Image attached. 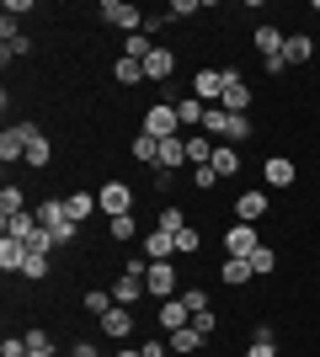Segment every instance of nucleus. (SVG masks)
I'll return each instance as SVG.
<instances>
[{"instance_id": "6e6552de", "label": "nucleus", "mask_w": 320, "mask_h": 357, "mask_svg": "<svg viewBox=\"0 0 320 357\" xmlns=\"http://www.w3.org/2000/svg\"><path fill=\"white\" fill-rule=\"evenodd\" d=\"M294 176H299V165H294L289 155H267V165H261V181H267V187H294Z\"/></svg>"}, {"instance_id": "a19ab883", "label": "nucleus", "mask_w": 320, "mask_h": 357, "mask_svg": "<svg viewBox=\"0 0 320 357\" xmlns=\"http://www.w3.org/2000/svg\"><path fill=\"white\" fill-rule=\"evenodd\" d=\"M0 357H27V336H6V342H0Z\"/></svg>"}, {"instance_id": "7c9ffc66", "label": "nucleus", "mask_w": 320, "mask_h": 357, "mask_svg": "<svg viewBox=\"0 0 320 357\" xmlns=\"http://www.w3.org/2000/svg\"><path fill=\"white\" fill-rule=\"evenodd\" d=\"M245 261H251V272H257V278H267V272L277 267V256H273V245H257V251L245 256Z\"/></svg>"}, {"instance_id": "cd10ccee", "label": "nucleus", "mask_w": 320, "mask_h": 357, "mask_svg": "<svg viewBox=\"0 0 320 357\" xmlns=\"http://www.w3.org/2000/svg\"><path fill=\"white\" fill-rule=\"evenodd\" d=\"M11 213H27V197L22 187H0V219H11Z\"/></svg>"}, {"instance_id": "e433bc0d", "label": "nucleus", "mask_w": 320, "mask_h": 357, "mask_svg": "<svg viewBox=\"0 0 320 357\" xmlns=\"http://www.w3.org/2000/svg\"><path fill=\"white\" fill-rule=\"evenodd\" d=\"M32 352H54V336H48V331H38V326L27 331V357H32Z\"/></svg>"}, {"instance_id": "ea45409f", "label": "nucleus", "mask_w": 320, "mask_h": 357, "mask_svg": "<svg viewBox=\"0 0 320 357\" xmlns=\"http://www.w3.org/2000/svg\"><path fill=\"white\" fill-rule=\"evenodd\" d=\"M192 187H203V192H213V187H219V176H213V165H198V171H192Z\"/></svg>"}, {"instance_id": "f3484780", "label": "nucleus", "mask_w": 320, "mask_h": 357, "mask_svg": "<svg viewBox=\"0 0 320 357\" xmlns=\"http://www.w3.org/2000/svg\"><path fill=\"white\" fill-rule=\"evenodd\" d=\"M128 155H134L139 165H150V171H155V165H160V139L139 128V134H134V144H128Z\"/></svg>"}, {"instance_id": "79ce46f5", "label": "nucleus", "mask_w": 320, "mask_h": 357, "mask_svg": "<svg viewBox=\"0 0 320 357\" xmlns=\"http://www.w3.org/2000/svg\"><path fill=\"white\" fill-rule=\"evenodd\" d=\"M192 331H203V336H213V331H219V314L198 310V314H192Z\"/></svg>"}, {"instance_id": "412c9836", "label": "nucleus", "mask_w": 320, "mask_h": 357, "mask_svg": "<svg viewBox=\"0 0 320 357\" xmlns=\"http://www.w3.org/2000/svg\"><path fill=\"white\" fill-rule=\"evenodd\" d=\"M128 331H134V314L123 310V304H118V310H107V314H102V336H112V342H123Z\"/></svg>"}, {"instance_id": "7ed1b4c3", "label": "nucleus", "mask_w": 320, "mask_h": 357, "mask_svg": "<svg viewBox=\"0 0 320 357\" xmlns=\"http://www.w3.org/2000/svg\"><path fill=\"white\" fill-rule=\"evenodd\" d=\"M144 134H155V139H176V134H182L176 102H155L150 112H144Z\"/></svg>"}, {"instance_id": "f257e3e1", "label": "nucleus", "mask_w": 320, "mask_h": 357, "mask_svg": "<svg viewBox=\"0 0 320 357\" xmlns=\"http://www.w3.org/2000/svg\"><path fill=\"white\" fill-rule=\"evenodd\" d=\"M96 208H102L107 219L134 213V187H123V181H107V187H96Z\"/></svg>"}, {"instance_id": "37998d69", "label": "nucleus", "mask_w": 320, "mask_h": 357, "mask_svg": "<svg viewBox=\"0 0 320 357\" xmlns=\"http://www.w3.org/2000/svg\"><path fill=\"white\" fill-rule=\"evenodd\" d=\"M198 6H203V0H171V22H182V16H192V11H198Z\"/></svg>"}, {"instance_id": "72a5a7b5", "label": "nucleus", "mask_w": 320, "mask_h": 357, "mask_svg": "<svg viewBox=\"0 0 320 357\" xmlns=\"http://www.w3.org/2000/svg\"><path fill=\"white\" fill-rule=\"evenodd\" d=\"M198 245H203V235L192 229V224H187L182 235H176V256H198Z\"/></svg>"}, {"instance_id": "aec40b11", "label": "nucleus", "mask_w": 320, "mask_h": 357, "mask_svg": "<svg viewBox=\"0 0 320 357\" xmlns=\"http://www.w3.org/2000/svg\"><path fill=\"white\" fill-rule=\"evenodd\" d=\"M176 118H182V128L192 134V128H203V118H208V102H198V96H182V102H176Z\"/></svg>"}, {"instance_id": "2f4dec72", "label": "nucleus", "mask_w": 320, "mask_h": 357, "mask_svg": "<svg viewBox=\"0 0 320 357\" xmlns=\"http://www.w3.org/2000/svg\"><path fill=\"white\" fill-rule=\"evenodd\" d=\"M107 235H112V240H134V235H139V219H134V213H123V219H107Z\"/></svg>"}, {"instance_id": "bb28decb", "label": "nucleus", "mask_w": 320, "mask_h": 357, "mask_svg": "<svg viewBox=\"0 0 320 357\" xmlns=\"http://www.w3.org/2000/svg\"><path fill=\"white\" fill-rule=\"evenodd\" d=\"M112 80H118V86H139V80H144V64L139 59H118L112 64Z\"/></svg>"}, {"instance_id": "2eb2a0df", "label": "nucleus", "mask_w": 320, "mask_h": 357, "mask_svg": "<svg viewBox=\"0 0 320 357\" xmlns=\"http://www.w3.org/2000/svg\"><path fill=\"white\" fill-rule=\"evenodd\" d=\"M160 326H166V336L171 331H182V326H192V310H187L182 298H160V314H155Z\"/></svg>"}, {"instance_id": "473e14b6", "label": "nucleus", "mask_w": 320, "mask_h": 357, "mask_svg": "<svg viewBox=\"0 0 320 357\" xmlns=\"http://www.w3.org/2000/svg\"><path fill=\"white\" fill-rule=\"evenodd\" d=\"M155 229H166V235H182V229H187L182 208H160V224H155Z\"/></svg>"}, {"instance_id": "49530a36", "label": "nucleus", "mask_w": 320, "mask_h": 357, "mask_svg": "<svg viewBox=\"0 0 320 357\" xmlns=\"http://www.w3.org/2000/svg\"><path fill=\"white\" fill-rule=\"evenodd\" d=\"M245 357H277V347L273 342H251V352H245Z\"/></svg>"}, {"instance_id": "f704fd0d", "label": "nucleus", "mask_w": 320, "mask_h": 357, "mask_svg": "<svg viewBox=\"0 0 320 357\" xmlns=\"http://www.w3.org/2000/svg\"><path fill=\"white\" fill-rule=\"evenodd\" d=\"M22 278H32V283H38V278H48V256H43V251H27V267H22Z\"/></svg>"}, {"instance_id": "dca6fc26", "label": "nucleus", "mask_w": 320, "mask_h": 357, "mask_svg": "<svg viewBox=\"0 0 320 357\" xmlns=\"http://www.w3.org/2000/svg\"><path fill=\"white\" fill-rule=\"evenodd\" d=\"M0 229H6V235H11V240H22V245H27V240L32 235H38V229H43V224H38V213H11V219H0Z\"/></svg>"}, {"instance_id": "4c0bfd02", "label": "nucleus", "mask_w": 320, "mask_h": 357, "mask_svg": "<svg viewBox=\"0 0 320 357\" xmlns=\"http://www.w3.org/2000/svg\"><path fill=\"white\" fill-rule=\"evenodd\" d=\"M22 59V54H32V43H27V32H16V38H6V48H0V59Z\"/></svg>"}, {"instance_id": "f03ea898", "label": "nucleus", "mask_w": 320, "mask_h": 357, "mask_svg": "<svg viewBox=\"0 0 320 357\" xmlns=\"http://www.w3.org/2000/svg\"><path fill=\"white\" fill-rule=\"evenodd\" d=\"M96 16H102V22H112V27H123V32H144V11H139V6H128V0H102V6H96Z\"/></svg>"}, {"instance_id": "c85d7f7f", "label": "nucleus", "mask_w": 320, "mask_h": 357, "mask_svg": "<svg viewBox=\"0 0 320 357\" xmlns=\"http://www.w3.org/2000/svg\"><path fill=\"white\" fill-rule=\"evenodd\" d=\"M86 310H91L96 320H102L107 310H118V298H112V288H91V294H86Z\"/></svg>"}, {"instance_id": "c756f323", "label": "nucleus", "mask_w": 320, "mask_h": 357, "mask_svg": "<svg viewBox=\"0 0 320 357\" xmlns=\"http://www.w3.org/2000/svg\"><path fill=\"white\" fill-rule=\"evenodd\" d=\"M6 134H11L16 144H22V149H32V144H38V139H43V128H38V123H11Z\"/></svg>"}, {"instance_id": "6ab92c4d", "label": "nucleus", "mask_w": 320, "mask_h": 357, "mask_svg": "<svg viewBox=\"0 0 320 357\" xmlns=\"http://www.w3.org/2000/svg\"><path fill=\"white\" fill-rule=\"evenodd\" d=\"M27 267V245L11 235H0V272H22Z\"/></svg>"}, {"instance_id": "9b49d317", "label": "nucleus", "mask_w": 320, "mask_h": 357, "mask_svg": "<svg viewBox=\"0 0 320 357\" xmlns=\"http://www.w3.org/2000/svg\"><path fill=\"white\" fill-rule=\"evenodd\" d=\"M176 256V235L166 229H144V261H171Z\"/></svg>"}, {"instance_id": "de8ad7c7", "label": "nucleus", "mask_w": 320, "mask_h": 357, "mask_svg": "<svg viewBox=\"0 0 320 357\" xmlns=\"http://www.w3.org/2000/svg\"><path fill=\"white\" fill-rule=\"evenodd\" d=\"M70 357H102V352H96L91 342H75V347H70Z\"/></svg>"}, {"instance_id": "b1692460", "label": "nucleus", "mask_w": 320, "mask_h": 357, "mask_svg": "<svg viewBox=\"0 0 320 357\" xmlns=\"http://www.w3.org/2000/svg\"><path fill=\"white\" fill-rule=\"evenodd\" d=\"M208 165H213V176H219V181H224V176H235V171H241V149H235V144H219Z\"/></svg>"}, {"instance_id": "39448f33", "label": "nucleus", "mask_w": 320, "mask_h": 357, "mask_svg": "<svg viewBox=\"0 0 320 357\" xmlns=\"http://www.w3.org/2000/svg\"><path fill=\"white\" fill-rule=\"evenodd\" d=\"M224 112H251V86H245V75L235 64H224Z\"/></svg>"}, {"instance_id": "58836bf2", "label": "nucleus", "mask_w": 320, "mask_h": 357, "mask_svg": "<svg viewBox=\"0 0 320 357\" xmlns=\"http://www.w3.org/2000/svg\"><path fill=\"white\" fill-rule=\"evenodd\" d=\"M150 187H155V192H171V187H176V171L155 165V171H150Z\"/></svg>"}, {"instance_id": "c9c22d12", "label": "nucleus", "mask_w": 320, "mask_h": 357, "mask_svg": "<svg viewBox=\"0 0 320 357\" xmlns=\"http://www.w3.org/2000/svg\"><path fill=\"white\" fill-rule=\"evenodd\" d=\"M48 160H54V144H48V139H38V144L27 149V165H38V171H43Z\"/></svg>"}, {"instance_id": "1a4fd4ad", "label": "nucleus", "mask_w": 320, "mask_h": 357, "mask_svg": "<svg viewBox=\"0 0 320 357\" xmlns=\"http://www.w3.org/2000/svg\"><path fill=\"white\" fill-rule=\"evenodd\" d=\"M235 219H241V224H257V219H267V192H261V187L241 192V197H235Z\"/></svg>"}, {"instance_id": "9d476101", "label": "nucleus", "mask_w": 320, "mask_h": 357, "mask_svg": "<svg viewBox=\"0 0 320 357\" xmlns=\"http://www.w3.org/2000/svg\"><path fill=\"white\" fill-rule=\"evenodd\" d=\"M283 43H289V32L273 27V22H261L257 27V54L261 59H283Z\"/></svg>"}, {"instance_id": "423d86ee", "label": "nucleus", "mask_w": 320, "mask_h": 357, "mask_svg": "<svg viewBox=\"0 0 320 357\" xmlns=\"http://www.w3.org/2000/svg\"><path fill=\"white\" fill-rule=\"evenodd\" d=\"M257 245H261L257 224H241V219H235V224L224 229V256H251Z\"/></svg>"}, {"instance_id": "a878e982", "label": "nucleus", "mask_w": 320, "mask_h": 357, "mask_svg": "<svg viewBox=\"0 0 320 357\" xmlns=\"http://www.w3.org/2000/svg\"><path fill=\"white\" fill-rule=\"evenodd\" d=\"M150 54H155V38H150V32H128V43H123V59H139V64H144Z\"/></svg>"}, {"instance_id": "09e8293b", "label": "nucleus", "mask_w": 320, "mask_h": 357, "mask_svg": "<svg viewBox=\"0 0 320 357\" xmlns=\"http://www.w3.org/2000/svg\"><path fill=\"white\" fill-rule=\"evenodd\" d=\"M112 357H139V352H112Z\"/></svg>"}, {"instance_id": "393cba45", "label": "nucleus", "mask_w": 320, "mask_h": 357, "mask_svg": "<svg viewBox=\"0 0 320 357\" xmlns=\"http://www.w3.org/2000/svg\"><path fill=\"white\" fill-rule=\"evenodd\" d=\"M64 213H70L75 224H86V219L96 213V197H91V192H64Z\"/></svg>"}, {"instance_id": "4468645a", "label": "nucleus", "mask_w": 320, "mask_h": 357, "mask_svg": "<svg viewBox=\"0 0 320 357\" xmlns=\"http://www.w3.org/2000/svg\"><path fill=\"white\" fill-rule=\"evenodd\" d=\"M213 149H219V139H208L203 128H192V134H187V165H192V171H198V165H208Z\"/></svg>"}, {"instance_id": "a18cd8bd", "label": "nucleus", "mask_w": 320, "mask_h": 357, "mask_svg": "<svg viewBox=\"0 0 320 357\" xmlns=\"http://www.w3.org/2000/svg\"><path fill=\"white\" fill-rule=\"evenodd\" d=\"M139 357H171V347L166 342H144V347H139Z\"/></svg>"}, {"instance_id": "c03bdc74", "label": "nucleus", "mask_w": 320, "mask_h": 357, "mask_svg": "<svg viewBox=\"0 0 320 357\" xmlns=\"http://www.w3.org/2000/svg\"><path fill=\"white\" fill-rule=\"evenodd\" d=\"M182 304H187L192 314H198V310H208V294H203V288H187V294H182Z\"/></svg>"}, {"instance_id": "a211bd4d", "label": "nucleus", "mask_w": 320, "mask_h": 357, "mask_svg": "<svg viewBox=\"0 0 320 357\" xmlns=\"http://www.w3.org/2000/svg\"><path fill=\"white\" fill-rule=\"evenodd\" d=\"M257 272H251V261L245 256H224L219 261V283H229V288H241V283H251Z\"/></svg>"}, {"instance_id": "ddd939ff", "label": "nucleus", "mask_w": 320, "mask_h": 357, "mask_svg": "<svg viewBox=\"0 0 320 357\" xmlns=\"http://www.w3.org/2000/svg\"><path fill=\"white\" fill-rule=\"evenodd\" d=\"M171 75H176V54L166 43H155V54L144 59V80H171Z\"/></svg>"}, {"instance_id": "20e7f679", "label": "nucleus", "mask_w": 320, "mask_h": 357, "mask_svg": "<svg viewBox=\"0 0 320 357\" xmlns=\"http://www.w3.org/2000/svg\"><path fill=\"white\" fill-rule=\"evenodd\" d=\"M144 294H150V298H176V261H150V272H144Z\"/></svg>"}, {"instance_id": "5701e85b", "label": "nucleus", "mask_w": 320, "mask_h": 357, "mask_svg": "<svg viewBox=\"0 0 320 357\" xmlns=\"http://www.w3.org/2000/svg\"><path fill=\"white\" fill-rule=\"evenodd\" d=\"M160 165H166V171H182V165H187V134L160 139Z\"/></svg>"}, {"instance_id": "8fccbe9b", "label": "nucleus", "mask_w": 320, "mask_h": 357, "mask_svg": "<svg viewBox=\"0 0 320 357\" xmlns=\"http://www.w3.org/2000/svg\"><path fill=\"white\" fill-rule=\"evenodd\" d=\"M32 357H54V352H32Z\"/></svg>"}, {"instance_id": "0eeeda50", "label": "nucleus", "mask_w": 320, "mask_h": 357, "mask_svg": "<svg viewBox=\"0 0 320 357\" xmlns=\"http://www.w3.org/2000/svg\"><path fill=\"white\" fill-rule=\"evenodd\" d=\"M192 96H198V102H224V70H198L192 75Z\"/></svg>"}, {"instance_id": "4be33fe9", "label": "nucleus", "mask_w": 320, "mask_h": 357, "mask_svg": "<svg viewBox=\"0 0 320 357\" xmlns=\"http://www.w3.org/2000/svg\"><path fill=\"white\" fill-rule=\"evenodd\" d=\"M315 59V43H310L305 32H289V43H283V64H310Z\"/></svg>"}, {"instance_id": "f8f14e48", "label": "nucleus", "mask_w": 320, "mask_h": 357, "mask_svg": "<svg viewBox=\"0 0 320 357\" xmlns=\"http://www.w3.org/2000/svg\"><path fill=\"white\" fill-rule=\"evenodd\" d=\"M203 331H192V326H182V331H171L166 336V347H171V357H192V352H203Z\"/></svg>"}]
</instances>
